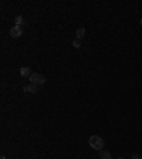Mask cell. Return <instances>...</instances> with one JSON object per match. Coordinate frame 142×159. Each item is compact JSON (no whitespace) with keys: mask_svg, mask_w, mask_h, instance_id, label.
I'll return each mask as SVG.
<instances>
[{"mask_svg":"<svg viewBox=\"0 0 142 159\" xmlns=\"http://www.w3.org/2000/svg\"><path fill=\"white\" fill-rule=\"evenodd\" d=\"M88 144H90V146H91V148L95 149V151H102L104 145H105L104 139L101 138V137H98V135H92V137H90Z\"/></svg>","mask_w":142,"mask_h":159,"instance_id":"obj_1","label":"cell"},{"mask_svg":"<svg viewBox=\"0 0 142 159\" xmlns=\"http://www.w3.org/2000/svg\"><path fill=\"white\" fill-rule=\"evenodd\" d=\"M30 81L34 85H43L45 83V77L43 74H40V73H33L30 75Z\"/></svg>","mask_w":142,"mask_h":159,"instance_id":"obj_2","label":"cell"},{"mask_svg":"<svg viewBox=\"0 0 142 159\" xmlns=\"http://www.w3.org/2000/svg\"><path fill=\"white\" fill-rule=\"evenodd\" d=\"M22 34H23V30L20 26H14L10 30V36L13 39H19V37H22Z\"/></svg>","mask_w":142,"mask_h":159,"instance_id":"obj_3","label":"cell"},{"mask_svg":"<svg viewBox=\"0 0 142 159\" xmlns=\"http://www.w3.org/2000/svg\"><path fill=\"white\" fill-rule=\"evenodd\" d=\"M23 91H24V92H31V94H37L38 88H37V85L30 84V85H26V87H23Z\"/></svg>","mask_w":142,"mask_h":159,"instance_id":"obj_4","label":"cell"},{"mask_svg":"<svg viewBox=\"0 0 142 159\" xmlns=\"http://www.w3.org/2000/svg\"><path fill=\"white\" fill-rule=\"evenodd\" d=\"M85 29L84 27H80V29H77V32H76V39L77 40H81V39H84L85 37Z\"/></svg>","mask_w":142,"mask_h":159,"instance_id":"obj_5","label":"cell"},{"mask_svg":"<svg viewBox=\"0 0 142 159\" xmlns=\"http://www.w3.org/2000/svg\"><path fill=\"white\" fill-rule=\"evenodd\" d=\"M20 74H22V77H24V78H30L31 70H30L29 67H22V68H20Z\"/></svg>","mask_w":142,"mask_h":159,"instance_id":"obj_6","label":"cell"},{"mask_svg":"<svg viewBox=\"0 0 142 159\" xmlns=\"http://www.w3.org/2000/svg\"><path fill=\"white\" fill-rule=\"evenodd\" d=\"M99 159H111V152L102 149V151L99 152Z\"/></svg>","mask_w":142,"mask_h":159,"instance_id":"obj_7","label":"cell"},{"mask_svg":"<svg viewBox=\"0 0 142 159\" xmlns=\"http://www.w3.org/2000/svg\"><path fill=\"white\" fill-rule=\"evenodd\" d=\"M14 23H16V26H22V24H23V17H22V16H16Z\"/></svg>","mask_w":142,"mask_h":159,"instance_id":"obj_8","label":"cell"},{"mask_svg":"<svg viewBox=\"0 0 142 159\" xmlns=\"http://www.w3.org/2000/svg\"><path fill=\"white\" fill-rule=\"evenodd\" d=\"M73 47H76V48H80V47H81V43H80V40H74V41H73Z\"/></svg>","mask_w":142,"mask_h":159,"instance_id":"obj_9","label":"cell"},{"mask_svg":"<svg viewBox=\"0 0 142 159\" xmlns=\"http://www.w3.org/2000/svg\"><path fill=\"white\" fill-rule=\"evenodd\" d=\"M132 159H139V158H138V155H136V153H134V155H132Z\"/></svg>","mask_w":142,"mask_h":159,"instance_id":"obj_10","label":"cell"},{"mask_svg":"<svg viewBox=\"0 0 142 159\" xmlns=\"http://www.w3.org/2000/svg\"><path fill=\"white\" fill-rule=\"evenodd\" d=\"M0 159H6V156H4V155H1V158Z\"/></svg>","mask_w":142,"mask_h":159,"instance_id":"obj_11","label":"cell"},{"mask_svg":"<svg viewBox=\"0 0 142 159\" xmlns=\"http://www.w3.org/2000/svg\"><path fill=\"white\" fill-rule=\"evenodd\" d=\"M141 26H142V17H141Z\"/></svg>","mask_w":142,"mask_h":159,"instance_id":"obj_12","label":"cell"},{"mask_svg":"<svg viewBox=\"0 0 142 159\" xmlns=\"http://www.w3.org/2000/svg\"><path fill=\"white\" fill-rule=\"evenodd\" d=\"M139 159H142V158H139Z\"/></svg>","mask_w":142,"mask_h":159,"instance_id":"obj_13","label":"cell"},{"mask_svg":"<svg viewBox=\"0 0 142 159\" xmlns=\"http://www.w3.org/2000/svg\"><path fill=\"white\" fill-rule=\"evenodd\" d=\"M120 159H122V158H120Z\"/></svg>","mask_w":142,"mask_h":159,"instance_id":"obj_14","label":"cell"}]
</instances>
